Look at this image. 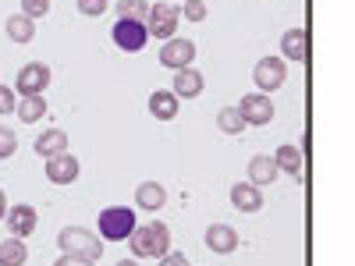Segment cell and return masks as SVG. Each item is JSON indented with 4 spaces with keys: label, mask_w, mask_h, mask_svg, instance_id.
I'll return each mask as SVG.
<instances>
[{
    "label": "cell",
    "mask_w": 355,
    "mask_h": 266,
    "mask_svg": "<svg viewBox=\"0 0 355 266\" xmlns=\"http://www.w3.org/2000/svg\"><path fill=\"white\" fill-rule=\"evenodd\" d=\"M288 82V64L284 57H259L256 68H252V85L259 89V93H277V89Z\"/></svg>",
    "instance_id": "obj_5"
},
{
    "label": "cell",
    "mask_w": 355,
    "mask_h": 266,
    "mask_svg": "<svg viewBox=\"0 0 355 266\" xmlns=\"http://www.w3.org/2000/svg\"><path fill=\"white\" fill-rule=\"evenodd\" d=\"M96 227L103 242H128V234L135 231V210L132 206H107V210H100Z\"/></svg>",
    "instance_id": "obj_3"
},
{
    "label": "cell",
    "mask_w": 355,
    "mask_h": 266,
    "mask_svg": "<svg viewBox=\"0 0 355 266\" xmlns=\"http://www.w3.org/2000/svg\"><path fill=\"white\" fill-rule=\"evenodd\" d=\"M146 11H150V0H117V18H139V21H146Z\"/></svg>",
    "instance_id": "obj_25"
},
{
    "label": "cell",
    "mask_w": 355,
    "mask_h": 266,
    "mask_svg": "<svg viewBox=\"0 0 355 266\" xmlns=\"http://www.w3.org/2000/svg\"><path fill=\"white\" fill-rule=\"evenodd\" d=\"M46 181L50 185H71V181H78V160L71 157V153H57V157H50L46 160Z\"/></svg>",
    "instance_id": "obj_11"
},
{
    "label": "cell",
    "mask_w": 355,
    "mask_h": 266,
    "mask_svg": "<svg viewBox=\"0 0 355 266\" xmlns=\"http://www.w3.org/2000/svg\"><path fill=\"white\" fill-rule=\"evenodd\" d=\"M231 206L239 213H259L263 210V188H256L252 181L231 185Z\"/></svg>",
    "instance_id": "obj_14"
},
{
    "label": "cell",
    "mask_w": 355,
    "mask_h": 266,
    "mask_svg": "<svg viewBox=\"0 0 355 266\" xmlns=\"http://www.w3.org/2000/svg\"><path fill=\"white\" fill-rule=\"evenodd\" d=\"M75 4H78V11L85 18H103L107 8H110V0H75Z\"/></svg>",
    "instance_id": "obj_28"
},
{
    "label": "cell",
    "mask_w": 355,
    "mask_h": 266,
    "mask_svg": "<svg viewBox=\"0 0 355 266\" xmlns=\"http://www.w3.org/2000/svg\"><path fill=\"white\" fill-rule=\"evenodd\" d=\"M110 36H114V46L125 50V53H139L146 43H150L146 21H139V18H117L114 28H110Z\"/></svg>",
    "instance_id": "obj_6"
},
{
    "label": "cell",
    "mask_w": 355,
    "mask_h": 266,
    "mask_svg": "<svg viewBox=\"0 0 355 266\" xmlns=\"http://www.w3.org/2000/svg\"><path fill=\"white\" fill-rule=\"evenodd\" d=\"M239 114H242V121L245 125H256V128H263V125H270L274 121V103H270V96L266 93H249V96H242V103H239Z\"/></svg>",
    "instance_id": "obj_9"
},
{
    "label": "cell",
    "mask_w": 355,
    "mask_h": 266,
    "mask_svg": "<svg viewBox=\"0 0 355 266\" xmlns=\"http://www.w3.org/2000/svg\"><path fill=\"white\" fill-rule=\"evenodd\" d=\"M4 220H8V227H11L15 238H28V234L40 227V213H36L28 202H15V206H8Z\"/></svg>",
    "instance_id": "obj_10"
},
{
    "label": "cell",
    "mask_w": 355,
    "mask_h": 266,
    "mask_svg": "<svg viewBox=\"0 0 355 266\" xmlns=\"http://www.w3.org/2000/svg\"><path fill=\"white\" fill-rule=\"evenodd\" d=\"M15 89L11 85H0V114H15Z\"/></svg>",
    "instance_id": "obj_30"
},
{
    "label": "cell",
    "mask_w": 355,
    "mask_h": 266,
    "mask_svg": "<svg viewBox=\"0 0 355 266\" xmlns=\"http://www.w3.org/2000/svg\"><path fill=\"white\" fill-rule=\"evenodd\" d=\"M21 15L33 18V21L46 18V15H50V0H21Z\"/></svg>",
    "instance_id": "obj_27"
},
{
    "label": "cell",
    "mask_w": 355,
    "mask_h": 266,
    "mask_svg": "<svg viewBox=\"0 0 355 266\" xmlns=\"http://www.w3.org/2000/svg\"><path fill=\"white\" fill-rule=\"evenodd\" d=\"M192 61H196V43H192V39H185V36L164 39V46H160V64H164V68H171V71L192 68Z\"/></svg>",
    "instance_id": "obj_7"
},
{
    "label": "cell",
    "mask_w": 355,
    "mask_h": 266,
    "mask_svg": "<svg viewBox=\"0 0 355 266\" xmlns=\"http://www.w3.org/2000/svg\"><path fill=\"white\" fill-rule=\"evenodd\" d=\"M4 213H8V195H4V188H0V220H4Z\"/></svg>",
    "instance_id": "obj_33"
},
{
    "label": "cell",
    "mask_w": 355,
    "mask_h": 266,
    "mask_svg": "<svg viewBox=\"0 0 355 266\" xmlns=\"http://www.w3.org/2000/svg\"><path fill=\"white\" fill-rule=\"evenodd\" d=\"M68 132H61V128H46L40 139H36V157H43V160H50V157H57V153H68Z\"/></svg>",
    "instance_id": "obj_16"
},
{
    "label": "cell",
    "mask_w": 355,
    "mask_h": 266,
    "mask_svg": "<svg viewBox=\"0 0 355 266\" xmlns=\"http://www.w3.org/2000/svg\"><path fill=\"white\" fill-rule=\"evenodd\" d=\"M281 57L284 61H309V28H288L281 36Z\"/></svg>",
    "instance_id": "obj_13"
},
{
    "label": "cell",
    "mask_w": 355,
    "mask_h": 266,
    "mask_svg": "<svg viewBox=\"0 0 355 266\" xmlns=\"http://www.w3.org/2000/svg\"><path fill=\"white\" fill-rule=\"evenodd\" d=\"M239 231H234L231 224H210L206 227V249L217 252V256H231L234 249H239Z\"/></svg>",
    "instance_id": "obj_12"
},
{
    "label": "cell",
    "mask_w": 355,
    "mask_h": 266,
    "mask_svg": "<svg viewBox=\"0 0 355 266\" xmlns=\"http://www.w3.org/2000/svg\"><path fill=\"white\" fill-rule=\"evenodd\" d=\"M277 174H281V170H277L274 157H263V153H259V157H252V160H249V181H252L256 188L274 185V181H277Z\"/></svg>",
    "instance_id": "obj_17"
},
{
    "label": "cell",
    "mask_w": 355,
    "mask_h": 266,
    "mask_svg": "<svg viewBox=\"0 0 355 266\" xmlns=\"http://www.w3.org/2000/svg\"><path fill=\"white\" fill-rule=\"evenodd\" d=\"M178 103H182V100H178L171 89H157V93L150 96V114L157 117V121H174V117H178Z\"/></svg>",
    "instance_id": "obj_20"
},
{
    "label": "cell",
    "mask_w": 355,
    "mask_h": 266,
    "mask_svg": "<svg viewBox=\"0 0 355 266\" xmlns=\"http://www.w3.org/2000/svg\"><path fill=\"white\" fill-rule=\"evenodd\" d=\"M50 85V68L43 61H33L18 71V82H15V93L18 96H43Z\"/></svg>",
    "instance_id": "obj_8"
},
{
    "label": "cell",
    "mask_w": 355,
    "mask_h": 266,
    "mask_svg": "<svg viewBox=\"0 0 355 266\" xmlns=\"http://www.w3.org/2000/svg\"><path fill=\"white\" fill-rule=\"evenodd\" d=\"M128 245L135 259H157L164 252H171V227L153 220V224H135V231L128 234Z\"/></svg>",
    "instance_id": "obj_1"
},
{
    "label": "cell",
    "mask_w": 355,
    "mask_h": 266,
    "mask_svg": "<svg viewBox=\"0 0 355 266\" xmlns=\"http://www.w3.org/2000/svg\"><path fill=\"white\" fill-rule=\"evenodd\" d=\"M53 266H96L93 259H82V256H57Z\"/></svg>",
    "instance_id": "obj_32"
},
{
    "label": "cell",
    "mask_w": 355,
    "mask_h": 266,
    "mask_svg": "<svg viewBox=\"0 0 355 266\" xmlns=\"http://www.w3.org/2000/svg\"><path fill=\"white\" fill-rule=\"evenodd\" d=\"M4 28H8V39H11V43H33V39H36V21L25 18L21 11L11 15V18L4 21Z\"/></svg>",
    "instance_id": "obj_21"
},
{
    "label": "cell",
    "mask_w": 355,
    "mask_h": 266,
    "mask_svg": "<svg viewBox=\"0 0 355 266\" xmlns=\"http://www.w3.org/2000/svg\"><path fill=\"white\" fill-rule=\"evenodd\" d=\"M217 128H220L224 135H242L249 125L242 121L239 107H220V110H217Z\"/></svg>",
    "instance_id": "obj_24"
},
{
    "label": "cell",
    "mask_w": 355,
    "mask_h": 266,
    "mask_svg": "<svg viewBox=\"0 0 355 266\" xmlns=\"http://www.w3.org/2000/svg\"><path fill=\"white\" fill-rule=\"evenodd\" d=\"M174 89H171V93L178 96V100H196L199 93H202V75L196 71V68H178L174 71V82H171Z\"/></svg>",
    "instance_id": "obj_15"
},
{
    "label": "cell",
    "mask_w": 355,
    "mask_h": 266,
    "mask_svg": "<svg viewBox=\"0 0 355 266\" xmlns=\"http://www.w3.org/2000/svg\"><path fill=\"white\" fill-rule=\"evenodd\" d=\"M178 25H182V8L178 4L160 0V4H150V11H146V33L157 36V39L178 36Z\"/></svg>",
    "instance_id": "obj_4"
},
{
    "label": "cell",
    "mask_w": 355,
    "mask_h": 266,
    "mask_svg": "<svg viewBox=\"0 0 355 266\" xmlns=\"http://www.w3.org/2000/svg\"><path fill=\"white\" fill-rule=\"evenodd\" d=\"M274 163H277V170L291 174L295 181H302V150H299V145H291V142L277 145V153H274Z\"/></svg>",
    "instance_id": "obj_18"
},
{
    "label": "cell",
    "mask_w": 355,
    "mask_h": 266,
    "mask_svg": "<svg viewBox=\"0 0 355 266\" xmlns=\"http://www.w3.org/2000/svg\"><path fill=\"white\" fill-rule=\"evenodd\" d=\"M57 245H61L64 256H82V259H93V263L103 256V238L89 227H61Z\"/></svg>",
    "instance_id": "obj_2"
},
{
    "label": "cell",
    "mask_w": 355,
    "mask_h": 266,
    "mask_svg": "<svg viewBox=\"0 0 355 266\" xmlns=\"http://www.w3.org/2000/svg\"><path fill=\"white\" fill-rule=\"evenodd\" d=\"M135 202H139V210L157 213L160 206L167 202V188H164L160 181H142V185L135 188Z\"/></svg>",
    "instance_id": "obj_19"
},
{
    "label": "cell",
    "mask_w": 355,
    "mask_h": 266,
    "mask_svg": "<svg viewBox=\"0 0 355 266\" xmlns=\"http://www.w3.org/2000/svg\"><path fill=\"white\" fill-rule=\"evenodd\" d=\"M114 266H139V259H135V256H132V259H117Z\"/></svg>",
    "instance_id": "obj_34"
},
{
    "label": "cell",
    "mask_w": 355,
    "mask_h": 266,
    "mask_svg": "<svg viewBox=\"0 0 355 266\" xmlns=\"http://www.w3.org/2000/svg\"><path fill=\"white\" fill-rule=\"evenodd\" d=\"M182 15H185V21H206V0H185Z\"/></svg>",
    "instance_id": "obj_29"
},
{
    "label": "cell",
    "mask_w": 355,
    "mask_h": 266,
    "mask_svg": "<svg viewBox=\"0 0 355 266\" xmlns=\"http://www.w3.org/2000/svg\"><path fill=\"white\" fill-rule=\"evenodd\" d=\"M15 114H18L21 125H36L40 117H46V100L43 96H21L15 103Z\"/></svg>",
    "instance_id": "obj_23"
},
{
    "label": "cell",
    "mask_w": 355,
    "mask_h": 266,
    "mask_svg": "<svg viewBox=\"0 0 355 266\" xmlns=\"http://www.w3.org/2000/svg\"><path fill=\"white\" fill-rule=\"evenodd\" d=\"M160 266H192L185 252H164L160 256Z\"/></svg>",
    "instance_id": "obj_31"
},
{
    "label": "cell",
    "mask_w": 355,
    "mask_h": 266,
    "mask_svg": "<svg viewBox=\"0 0 355 266\" xmlns=\"http://www.w3.org/2000/svg\"><path fill=\"white\" fill-rule=\"evenodd\" d=\"M25 263H28L25 238H15V234H8V238L0 242V266H25Z\"/></svg>",
    "instance_id": "obj_22"
},
{
    "label": "cell",
    "mask_w": 355,
    "mask_h": 266,
    "mask_svg": "<svg viewBox=\"0 0 355 266\" xmlns=\"http://www.w3.org/2000/svg\"><path fill=\"white\" fill-rule=\"evenodd\" d=\"M15 153H18V135H15V128L0 125V160H11Z\"/></svg>",
    "instance_id": "obj_26"
}]
</instances>
